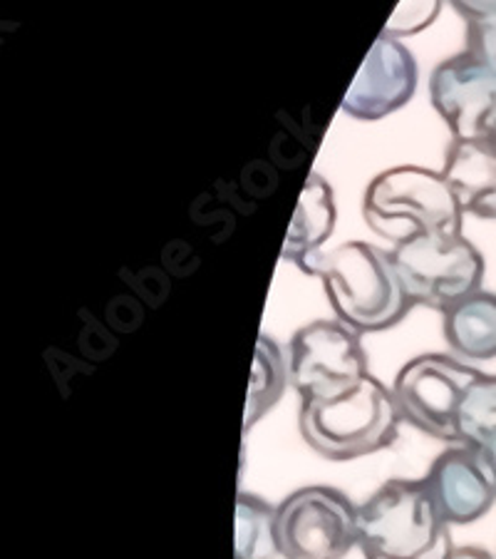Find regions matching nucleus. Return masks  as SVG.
<instances>
[{
  "label": "nucleus",
  "instance_id": "1",
  "mask_svg": "<svg viewBox=\"0 0 496 559\" xmlns=\"http://www.w3.org/2000/svg\"><path fill=\"white\" fill-rule=\"evenodd\" d=\"M311 276L326 286L338 321L358 333L392 329L412 309L392 254L367 241H346L320 251Z\"/></svg>",
  "mask_w": 496,
  "mask_h": 559
},
{
  "label": "nucleus",
  "instance_id": "2",
  "mask_svg": "<svg viewBox=\"0 0 496 559\" xmlns=\"http://www.w3.org/2000/svg\"><path fill=\"white\" fill-rule=\"evenodd\" d=\"M400 420L392 391L367 373L340 393L303 399L298 426L315 453L346 463L390 448Z\"/></svg>",
  "mask_w": 496,
  "mask_h": 559
},
{
  "label": "nucleus",
  "instance_id": "3",
  "mask_svg": "<svg viewBox=\"0 0 496 559\" xmlns=\"http://www.w3.org/2000/svg\"><path fill=\"white\" fill-rule=\"evenodd\" d=\"M365 559H447L452 535L425 480H387L358 508Z\"/></svg>",
  "mask_w": 496,
  "mask_h": 559
},
{
  "label": "nucleus",
  "instance_id": "4",
  "mask_svg": "<svg viewBox=\"0 0 496 559\" xmlns=\"http://www.w3.org/2000/svg\"><path fill=\"white\" fill-rule=\"evenodd\" d=\"M363 216L380 237L408 241L425 234H462L464 212L441 173L402 165L385 169L365 189Z\"/></svg>",
  "mask_w": 496,
  "mask_h": 559
},
{
  "label": "nucleus",
  "instance_id": "5",
  "mask_svg": "<svg viewBox=\"0 0 496 559\" xmlns=\"http://www.w3.org/2000/svg\"><path fill=\"white\" fill-rule=\"evenodd\" d=\"M412 306L445 313L449 306L482 292L484 257L464 234H425L390 251Z\"/></svg>",
  "mask_w": 496,
  "mask_h": 559
},
{
  "label": "nucleus",
  "instance_id": "6",
  "mask_svg": "<svg viewBox=\"0 0 496 559\" xmlns=\"http://www.w3.org/2000/svg\"><path fill=\"white\" fill-rule=\"evenodd\" d=\"M276 539L283 559H346L358 545V508L346 492L309 485L276 508Z\"/></svg>",
  "mask_w": 496,
  "mask_h": 559
},
{
  "label": "nucleus",
  "instance_id": "7",
  "mask_svg": "<svg viewBox=\"0 0 496 559\" xmlns=\"http://www.w3.org/2000/svg\"><path fill=\"white\" fill-rule=\"evenodd\" d=\"M480 376L447 354H422L395 376L392 399L402 420L427 436L457 443V413L469 383Z\"/></svg>",
  "mask_w": 496,
  "mask_h": 559
},
{
  "label": "nucleus",
  "instance_id": "8",
  "mask_svg": "<svg viewBox=\"0 0 496 559\" xmlns=\"http://www.w3.org/2000/svg\"><path fill=\"white\" fill-rule=\"evenodd\" d=\"M367 376L360 333L342 321L318 319L298 329L288 346V378L303 399L340 393Z\"/></svg>",
  "mask_w": 496,
  "mask_h": 559
},
{
  "label": "nucleus",
  "instance_id": "9",
  "mask_svg": "<svg viewBox=\"0 0 496 559\" xmlns=\"http://www.w3.org/2000/svg\"><path fill=\"white\" fill-rule=\"evenodd\" d=\"M430 100L452 140L496 142V72L474 52H457L432 70Z\"/></svg>",
  "mask_w": 496,
  "mask_h": 559
},
{
  "label": "nucleus",
  "instance_id": "10",
  "mask_svg": "<svg viewBox=\"0 0 496 559\" xmlns=\"http://www.w3.org/2000/svg\"><path fill=\"white\" fill-rule=\"evenodd\" d=\"M418 80V60L408 45L380 35L342 95L340 110L358 122H377L412 100Z\"/></svg>",
  "mask_w": 496,
  "mask_h": 559
},
{
  "label": "nucleus",
  "instance_id": "11",
  "mask_svg": "<svg viewBox=\"0 0 496 559\" xmlns=\"http://www.w3.org/2000/svg\"><path fill=\"white\" fill-rule=\"evenodd\" d=\"M425 485L447 525H472L496 502V473L482 450L447 448L432 463Z\"/></svg>",
  "mask_w": 496,
  "mask_h": 559
},
{
  "label": "nucleus",
  "instance_id": "12",
  "mask_svg": "<svg viewBox=\"0 0 496 559\" xmlns=\"http://www.w3.org/2000/svg\"><path fill=\"white\" fill-rule=\"evenodd\" d=\"M464 214L496 222V142L452 140L441 167Z\"/></svg>",
  "mask_w": 496,
  "mask_h": 559
},
{
  "label": "nucleus",
  "instance_id": "13",
  "mask_svg": "<svg viewBox=\"0 0 496 559\" xmlns=\"http://www.w3.org/2000/svg\"><path fill=\"white\" fill-rule=\"evenodd\" d=\"M336 197L332 187L318 173H311L298 197V206L291 227L286 231L281 259L291 261L301 272L311 276V269L318 259L323 245L336 229Z\"/></svg>",
  "mask_w": 496,
  "mask_h": 559
},
{
  "label": "nucleus",
  "instance_id": "14",
  "mask_svg": "<svg viewBox=\"0 0 496 559\" xmlns=\"http://www.w3.org/2000/svg\"><path fill=\"white\" fill-rule=\"evenodd\" d=\"M447 346L464 360L496 358V294L474 292L445 311Z\"/></svg>",
  "mask_w": 496,
  "mask_h": 559
},
{
  "label": "nucleus",
  "instance_id": "15",
  "mask_svg": "<svg viewBox=\"0 0 496 559\" xmlns=\"http://www.w3.org/2000/svg\"><path fill=\"white\" fill-rule=\"evenodd\" d=\"M276 555V508H270L258 495L239 492L233 559H274Z\"/></svg>",
  "mask_w": 496,
  "mask_h": 559
},
{
  "label": "nucleus",
  "instance_id": "16",
  "mask_svg": "<svg viewBox=\"0 0 496 559\" xmlns=\"http://www.w3.org/2000/svg\"><path fill=\"white\" fill-rule=\"evenodd\" d=\"M286 383H291V378H288V360L283 358L281 346L274 338L258 336L254 378H251L249 385L246 426H243V430L254 428L274 408L278 399H281Z\"/></svg>",
  "mask_w": 496,
  "mask_h": 559
},
{
  "label": "nucleus",
  "instance_id": "17",
  "mask_svg": "<svg viewBox=\"0 0 496 559\" xmlns=\"http://www.w3.org/2000/svg\"><path fill=\"white\" fill-rule=\"evenodd\" d=\"M496 438V376L480 373L464 391L457 413V443L486 453Z\"/></svg>",
  "mask_w": 496,
  "mask_h": 559
},
{
  "label": "nucleus",
  "instance_id": "18",
  "mask_svg": "<svg viewBox=\"0 0 496 559\" xmlns=\"http://www.w3.org/2000/svg\"><path fill=\"white\" fill-rule=\"evenodd\" d=\"M439 8L441 0H400L395 13L387 17L383 35L397 40L404 38V35H418L435 23Z\"/></svg>",
  "mask_w": 496,
  "mask_h": 559
},
{
  "label": "nucleus",
  "instance_id": "19",
  "mask_svg": "<svg viewBox=\"0 0 496 559\" xmlns=\"http://www.w3.org/2000/svg\"><path fill=\"white\" fill-rule=\"evenodd\" d=\"M467 50L496 72V15L467 23Z\"/></svg>",
  "mask_w": 496,
  "mask_h": 559
},
{
  "label": "nucleus",
  "instance_id": "20",
  "mask_svg": "<svg viewBox=\"0 0 496 559\" xmlns=\"http://www.w3.org/2000/svg\"><path fill=\"white\" fill-rule=\"evenodd\" d=\"M447 3L452 5L467 23L484 21V17L496 15V0H447Z\"/></svg>",
  "mask_w": 496,
  "mask_h": 559
},
{
  "label": "nucleus",
  "instance_id": "21",
  "mask_svg": "<svg viewBox=\"0 0 496 559\" xmlns=\"http://www.w3.org/2000/svg\"><path fill=\"white\" fill-rule=\"evenodd\" d=\"M447 559H496V557L482 547H455L452 555Z\"/></svg>",
  "mask_w": 496,
  "mask_h": 559
},
{
  "label": "nucleus",
  "instance_id": "22",
  "mask_svg": "<svg viewBox=\"0 0 496 559\" xmlns=\"http://www.w3.org/2000/svg\"><path fill=\"white\" fill-rule=\"evenodd\" d=\"M486 457H489V463H492V467H494V473H496V438L492 440V443H489V448H486Z\"/></svg>",
  "mask_w": 496,
  "mask_h": 559
}]
</instances>
